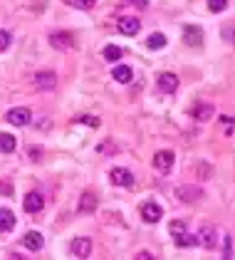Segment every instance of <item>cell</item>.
I'll use <instances>...</instances> for the list:
<instances>
[{
	"label": "cell",
	"instance_id": "cell-1",
	"mask_svg": "<svg viewBox=\"0 0 235 260\" xmlns=\"http://www.w3.org/2000/svg\"><path fill=\"white\" fill-rule=\"evenodd\" d=\"M5 119L10 121L13 126H27L30 119H32V114H30V109H27V107H13V109L5 114Z\"/></svg>",
	"mask_w": 235,
	"mask_h": 260
},
{
	"label": "cell",
	"instance_id": "cell-2",
	"mask_svg": "<svg viewBox=\"0 0 235 260\" xmlns=\"http://www.w3.org/2000/svg\"><path fill=\"white\" fill-rule=\"evenodd\" d=\"M156 87L158 92H163V94H174L178 89V77L174 72H161L156 77Z\"/></svg>",
	"mask_w": 235,
	"mask_h": 260
},
{
	"label": "cell",
	"instance_id": "cell-3",
	"mask_svg": "<svg viewBox=\"0 0 235 260\" xmlns=\"http://www.w3.org/2000/svg\"><path fill=\"white\" fill-rule=\"evenodd\" d=\"M196 238H198V245H203V248L211 250V248L218 245V231L213 225H203V228L196 233Z\"/></svg>",
	"mask_w": 235,
	"mask_h": 260
},
{
	"label": "cell",
	"instance_id": "cell-4",
	"mask_svg": "<svg viewBox=\"0 0 235 260\" xmlns=\"http://www.w3.org/2000/svg\"><path fill=\"white\" fill-rule=\"evenodd\" d=\"M174 151H169V149H163V151H156V156H154V169L161 171V174H169L171 171V166H174Z\"/></svg>",
	"mask_w": 235,
	"mask_h": 260
},
{
	"label": "cell",
	"instance_id": "cell-5",
	"mask_svg": "<svg viewBox=\"0 0 235 260\" xmlns=\"http://www.w3.org/2000/svg\"><path fill=\"white\" fill-rule=\"evenodd\" d=\"M109 179H112L114 186H124V188H129V186L134 183V174H131L129 169L117 166V169H112V171H109Z\"/></svg>",
	"mask_w": 235,
	"mask_h": 260
},
{
	"label": "cell",
	"instance_id": "cell-6",
	"mask_svg": "<svg viewBox=\"0 0 235 260\" xmlns=\"http://www.w3.org/2000/svg\"><path fill=\"white\" fill-rule=\"evenodd\" d=\"M70 253H72L75 258H89V253H92V240L89 238H75L72 245H70Z\"/></svg>",
	"mask_w": 235,
	"mask_h": 260
},
{
	"label": "cell",
	"instance_id": "cell-7",
	"mask_svg": "<svg viewBox=\"0 0 235 260\" xmlns=\"http://www.w3.org/2000/svg\"><path fill=\"white\" fill-rule=\"evenodd\" d=\"M161 216H163V208L158 206V203H144L141 206V218L146 220V223H158L161 220Z\"/></svg>",
	"mask_w": 235,
	"mask_h": 260
},
{
	"label": "cell",
	"instance_id": "cell-8",
	"mask_svg": "<svg viewBox=\"0 0 235 260\" xmlns=\"http://www.w3.org/2000/svg\"><path fill=\"white\" fill-rule=\"evenodd\" d=\"M22 206H25L27 213H40L45 208V199H42V193H38V191H30L25 196V201H22Z\"/></svg>",
	"mask_w": 235,
	"mask_h": 260
},
{
	"label": "cell",
	"instance_id": "cell-9",
	"mask_svg": "<svg viewBox=\"0 0 235 260\" xmlns=\"http://www.w3.org/2000/svg\"><path fill=\"white\" fill-rule=\"evenodd\" d=\"M183 42H186L188 47H198V45L203 42V30H200L198 25H186V27H183Z\"/></svg>",
	"mask_w": 235,
	"mask_h": 260
},
{
	"label": "cell",
	"instance_id": "cell-10",
	"mask_svg": "<svg viewBox=\"0 0 235 260\" xmlns=\"http://www.w3.org/2000/svg\"><path fill=\"white\" fill-rule=\"evenodd\" d=\"M35 84H38L40 89H55V87H57V75L50 72V70L38 72V75H35Z\"/></svg>",
	"mask_w": 235,
	"mask_h": 260
},
{
	"label": "cell",
	"instance_id": "cell-11",
	"mask_svg": "<svg viewBox=\"0 0 235 260\" xmlns=\"http://www.w3.org/2000/svg\"><path fill=\"white\" fill-rule=\"evenodd\" d=\"M22 245H25L27 250H40V248L45 245V238H42L40 231H27V233L22 236Z\"/></svg>",
	"mask_w": 235,
	"mask_h": 260
},
{
	"label": "cell",
	"instance_id": "cell-12",
	"mask_svg": "<svg viewBox=\"0 0 235 260\" xmlns=\"http://www.w3.org/2000/svg\"><path fill=\"white\" fill-rule=\"evenodd\" d=\"M50 45H52L55 50H67V47L72 45V35L64 32V30H62V32H52V35H50Z\"/></svg>",
	"mask_w": 235,
	"mask_h": 260
},
{
	"label": "cell",
	"instance_id": "cell-13",
	"mask_svg": "<svg viewBox=\"0 0 235 260\" xmlns=\"http://www.w3.org/2000/svg\"><path fill=\"white\" fill-rule=\"evenodd\" d=\"M139 27H141L139 18H121V20H119V32H121V35H137Z\"/></svg>",
	"mask_w": 235,
	"mask_h": 260
},
{
	"label": "cell",
	"instance_id": "cell-14",
	"mask_svg": "<svg viewBox=\"0 0 235 260\" xmlns=\"http://www.w3.org/2000/svg\"><path fill=\"white\" fill-rule=\"evenodd\" d=\"M94 208H97V196H94L92 191L82 193V199H79V206H77L79 213H92Z\"/></svg>",
	"mask_w": 235,
	"mask_h": 260
},
{
	"label": "cell",
	"instance_id": "cell-15",
	"mask_svg": "<svg viewBox=\"0 0 235 260\" xmlns=\"http://www.w3.org/2000/svg\"><path fill=\"white\" fill-rule=\"evenodd\" d=\"M176 196H178L181 201H186V203H191V201L200 199L203 193L198 191L196 186H181V188H176Z\"/></svg>",
	"mask_w": 235,
	"mask_h": 260
},
{
	"label": "cell",
	"instance_id": "cell-16",
	"mask_svg": "<svg viewBox=\"0 0 235 260\" xmlns=\"http://www.w3.org/2000/svg\"><path fill=\"white\" fill-rule=\"evenodd\" d=\"M15 228V216L8 208H0V233H8Z\"/></svg>",
	"mask_w": 235,
	"mask_h": 260
},
{
	"label": "cell",
	"instance_id": "cell-17",
	"mask_svg": "<svg viewBox=\"0 0 235 260\" xmlns=\"http://www.w3.org/2000/svg\"><path fill=\"white\" fill-rule=\"evenodd\" d=\"M112 75H114V80H117L119 84H129V82H131V77H134L131 67H126V64H117Z\"/></svg>",
	"mask_w": 235,
	"mask_h": 260
},
{
	"label": "cell",
	"instance_id": "cell-18",
	"mask_svg": "<svg viewBox=\"0 0 235 260\" xmlns=\"http://www.w3.org/2000/svg\"><path fill=\"white\" fill-rule=\"evenodd\" d=\"M15 146H18V141L13 134H0V154H10V151H15Z\"/></svg>",
	"mask_w": 235,
	"mask_h": 260
},
{
	"label": "cell",
	"instance_id": "cell-19",
	"mask_svg": "<svg viewBox=\"0 0 235 260\" xmlns=\"http://www.w3.org/2000/svg\"><path fill=\"white\" fill-rule=\"evenodd\" d=\"M146 47H149V50H161V47H166V35H161V32H151V35H149V40H146Z\"/></svg>",
	"mask_w": 235,
	"mask_h": 260
},
{
	"label": "cell",
	"instance_id": "cell-20",
	"mask_svg": "<svg viewBox=\"0 0 235 260\" xmlns=\"http://www.w3.org/2000/svg\"><path fill=\"white\" fill-rule=\"evenodd\" d=\"M102 55H104V60H107V62H119L124 52H121V47H117V45H107Z\"/></svg>",
	"mask_w": 235,
	"mask_h": 260
},
{
	"label": "cell",
	"instance_id": "cell-21",
	"mask_svg": "<svg viewBox=\"0 0 235 260\" xmlns=\"http://www.w3.org/2000/svg\"><path fill=\"white\" fill-rule=\"evenodd\" d=\"M176 245L178 248H191V245H198V238L191 233H181V236H176Z\"/></svg>",
	"mask_w": 235,
	"mask_h": 260
},
{
	"label": "cell",
	"instance_id": "cell-22",
	"mask_svg": "<svg viewBox=\"0 0 235 260\" xmlns=\"http://www.w3.org/2000/svg\"><path fill=\"white\" fill-rule=\"evenodd\" d=\"M228 8V0H208V10L211 13H223Z\"/></svg>",
	"mask_w": 235,
	"mask_h": 260
},
{
	"label": "cell",
	"instance_id": "cell-23",
	"mask_svg": "<svg viewBox=\"0 0 235 260\" xmlns=\"http://www.w3.org/2000/svg\"><path fill=\"white\" fill-rule=\"evenodd\" d=\"M72 8H79V10H89V8H94V3L97 0H67Z\"/></svg>",
	"mask_w": 235,
	"mask_h": 260
},
{
	"label": "cell",
	"instance_id": "cell-24",
	"mask_svg": "<svg viewBox=\"0 0 235 260\" xmlns=\"http://www.w3.org/2000/svg\"><path fill=\"white\" fill-rule=\"evenodd\" d=\"M10 42H13V35L8 30H0V52H5L10 47Z\"/></svg>",
	"mask_w": 235,
	"mask_h": 260
},
{
	"label": "cell",
	"instance_id": "cell-25",
	"mask_svg": "<svg viewBox=\"0 0 235 260\" xmlns=\"http://www.w3.org/2000/svg\"><path fill=\"white\" fill-rule=\"evenodd\" d=\"M193 114H196L200 121H206V119H211L213 109H211V107H196V109H193Z\"/></svg>",
	"mask_w": 235,
	"mask_h": 260
},
{
	"label": "cell",
	"instance_id": "cell-26",
	"mask_svg": "<svg viewBox=\"0 0 235 260\" xmlns=\"http://www.w3.org/2000/svg\"><path fill=\"white\" fill-rule=\"evenodd\" d=\"M169 231H171V236L176 238V236H181V233H186V223H183V220H174V223L169 225Z\"/></svg>",
	"mask_w": 235,
	"mask_h": 260
},
{
	"label": "cell",
	"instance_id": "cell-27",
	"mask_svg": "<svg viewBox=\"0 0 235 260\" xmlns=\"http://www.w3.org/2000/svg\"><path fill=\"white\" fill-rule=\"evenodd\" d=\"M223 255H225V258L233 255V238H230V236H223Z\"/></svg>",
	"mask_w": 235,
	"mask_h": 260
},
{
	"label": "cell",
	"instance_id": "cell-28",
	"mask_svg": "<svg viewBox=\"0 0 235 260\" xmlns=\"http://www.w3.org/2000/svg\"><path fill=\"white\" fill-rule=\"evenodd\" d=\"M77 121L87 124V126H99V119L97 117H92V114H82V117H77Z\"/></svg>",
	"mask_w": 235,
	"mask_h": 260
},
{
	"label": "cell",
	"instance_id": "cell-29",
	"mask_svg": "<svg viewBox=\"0 0 235 260\" xmlns=\"http://www.w3.org/2000/svg\"><path fill=\"white\" fill-rule=\"evenodd\" d=\"M131 3H134V5H137V8H141V10H144V8H146V5H149V0H131Z\"/></svg>",
	"mask_w": 235,
	"mask_h": 260
},
{
	"label": "cell",
	"instance_id": "cell-30",
	"mask_svg": "<svg viewBox=\"0 0 235 260\" xmlns=\"http://www.w3.org/2000/svg\"><path fill=\"white\" fill-rule=\"evenodd\" d=\"M40 154H42V149H35V146H32V149H30V156H32V159L38 161V156Z\"/></svg>",
	"mask_w": 235,
	"mask_h": 260
},
{
	"label": "cell",
	"instance_id": "cell-31",
	"mask_svg": "<svg viewBox=\"0 0 235 260\" xmlns=\"http://www.w3.org/2000/svg\"><path fill=\"white\" fill-rule=\"evenodd\" d=\"M139 258L141 260H151V253H149V250H141V253H139Z\"/></svg>",
	"mask_w": 235,
	"mask_h": 260
},
{
	"label": "cell",
	"instance_id": "cell-32",
	"mask_svg": "<svg viewBox=\"0 0 235 260\" xmlns=\"http://www.w3.org/2000/svg\"><path fill=\"white\" fill-rule=\"evenodd\" d=\"M220 121H223L225 126H230V124H233V117H220Z\"/></svg>",
	"mask_w": 235,
	"mask_h": 260
}]
</instances>
